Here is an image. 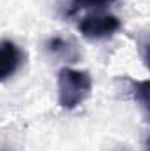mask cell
I'll return each mask as SVG.
<instances>
[{"label":"cell","instance_id":"obj_1","mask_svg":"<svg viewBox=\"0 0 150 151\" xmlns=\"http://www.w3.org/2000/svg\"><path fill=\"white\" fill-rule=\"evenodd\" d=\"M58 104L66 111H73L81 106L92 91V77L87 70H76L64 67L58 72Z\"/></svg>","mask_w":150,"mask_h":151},{"label":"cell","instance_id":"obj_2","mask_svg":"<svg viewBox=\"0 0 150 151\" xmlns=\"http://www.w3.org/2000/svg\"><path fill=\"white\" fill-rule=\"evenodd\" d=\"M81 35L90 40L111 37L120 30V19L113 14H88L78 25Z\"/></svg>","mask_w":150,"mask_h":151},{"label":"cell","instance_id":"obj_3","mask_svg":"<svg viewBox=\"0 0 150 151\" xmlns=\"http://www.w3.org/2000/svg\"><path fill=\"white\" fill-rule=\"evenodd\" d=\"M23 53L12 40L0 42V81L9 79L11 76L21 67Z\"/></svg>","mask_w":150,"mask_h":151},{"label":"cell","instance_id":"obj_4","mask_svg":"<svg viewBox=\"0 0 150 151\" xmlns=\"http://www.w3.org/2000/svg\"><path fill=\"white\" fill-rule=\"evenodd\" d=\"M46 51L60 60L69 62V63H74L79 58V51L74 46V42L64 37H51L46 42Z\"/></svg>","mask_w":150,"mask_h":151},{"label":"cell","instance_id":"obj_5","mask_svg":"<svg viewBox=\"0 0 150 151\" xmlns=\"http://www.w3.org/2000/svg\"><path fill=\"white\" fill-rule=\"evenodd\" d=\"M133 91H134V99L147 109L149 106V81H133Z\"/></svg>","mask_w":150,"mask_h":151},{"label":"cell","instance_id":"obj_6","mask_svg":"<svg viewBox=\"0 0 150 151\" xmlns=\"http://www.w3.org/2000/svg\"><path fill=\"white\" fill-rule=\"evenodd\" d=\"M115 0H74V5L76 7H95V9H99V7L110 5Z\"/></svg>","mask_w":150,"mask_h":151}]
</instances>
